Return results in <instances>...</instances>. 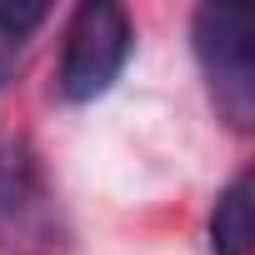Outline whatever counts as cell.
I'll list each match as a JSON object with an SVG mask.
<instances>
[{"label": "cell", "mask_w": 255, "mask_h": 255, "mask_svg": "<svg viewBox=\"0 0 255 255\" xmlns=\"http://www.w3.org/2000/svg\"><path fill=\"white\" fill-rule=\"evenodd\" d=\"M135 50V25L125 15V5L115 0H85L65 20V40H60V65H55V90L70 105H90L100 100L120 70L130 65Z\"/></svg>", "instance_id": "cell-1"}, {"label": "cell", "mask_w": 255, "mask_h": 255, "mask_svg": "<svg viewBox=\"0 0 255 255\" xmlns=\"http://www.w3.org/2000/svg\"><path fill=\"white\" fill-rule=\"evenodd\" d=\"M50 20V10L45 5H15V0H0V45L5 50H25V40L40 30Z\"/></svg>", "instance_id": "cell-5"}, {"label": "cell", "mask_w": 255, "mask_h": 255, "mask_svg": "<svg viewBox=\"0 0 255 255\" xmlns=\"http://www.w3.org/2000/svg\"><path fill=\"white\" fill-rule=\"evenodd\" d=\"M210 255H250V175H235L210 210Z\"/></svg>", "instance_id": "cell-4"}, {"label": "cell", "mask_w": 255, "mask_h": 255, "mask_svg": "<svg viewBox=\"0 0 255 255\" xmlns=\"http://www.w3.org/2000/svg\"><path fill=\"white\" fill-rule=\"evenodd\" d=\"M65 240L55 185L30 135L0 140V255H55Z\"/></svg>", "instance_id": "cell-2"}, {"label": "cell", "mask_w": 255, "mask_h": 255, "mask_svg": "<svg viewBox=\"0 0 255 255\" xmlns=\"http://www.w3.org/2000/svg\"><path fill=\"white\" fill-rule=\"evenodd\" d=\"M250 10L200 5L190 15V45L210 90V105L230 130H250L255 120V65H250Z\"/></svg>", "instance_id": "cell-3"}]
</instances>
